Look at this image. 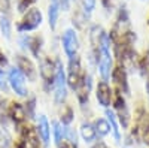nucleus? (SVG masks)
<instances>
[{"label": "nucleus", "instance_id": "f257e3e1", "mask_svg": "<svg viewBox=\"0 0 149 148\" xmlns=\"http://www.w3.org/2000/svg\"><path fill=\"white\" fill-rule=\"evenodd\" d=\"M54 96L55 103L61 105L67 97V75L64 66L61 61H57V72H55V81H54Z\"/></svg>", "mask_w": 149, "mask_h": 148}, {"label": "nucleus", "instance_id": "f03ea898", "mask_svg": "<svg viewBox=\"0 0 149 148\" xmlns=\"http://www.w3.org/2000/svg\"><path fill=\"white\" fill-rule=\"evenodd\" d=\"M86 78V75L82 70L81 66V58L79 55H74L72 58H69V69H67V84L73 90H76L79 85L84 82V79Z\"/></svg>", "mask_w": 149, "mask_h": 148}, {"label": "nucleus", "instance_id": "7ed1b4c3", "mask_svg": "<svg viewBox=\"0 0 149 148\" xmlns=\"http://www.w3.org/2000/svg\"><path fill=\"white\" fill-rule=\"evenodd\" d=\"M8 84L9 87L14 90L15 94L21 96V97H27L29 90L26 85V76L17 69V67H10L8 72Z\"/></svg>", "mask_w": 149, "mask_h": 148}, {"label": "nucleus", "instance_id": "20e7f679", "mask_svg": "<svg viewBox=\"0 0 149 148\" xmlns=\"http://www.w3.org/2000/svg\"><path fill=\"white\" fill-rule=\"evenodd\" d=\"M42 20H43L42 12L36 8H30L26 12V15L22 17V20L19 21L17 29H18V32H31V30H34L40 26Z\"/></svg>", "mask_w": 149, "mask_h": 148}, {"label": "nucleus", "instance_id": "39448f33", "mask_svg": "<svg viewBox=\"0 0 149 148\" xmlns=\"http://www.w3.org/2000/svg\"><path fill=\"white\" fill-rule=\"evenodd\" d=\"M61 42H63V49L64 53L69 58L78 55V51H79V39H78V34L74 30L69 29L64 32L63 34V39H61Z\"/></svg>", "mask_w": 149, "mask_h": 148}, {"label": "nucleus", "instance_id": "423d86ee", "mask_svg": "<svg viewBox=\"0 0 149 148\" xmlns=\"http://www.w3.org/2000/svg\"><path fill=\"white\" fill-rule=\"evenodd\" d=\"M55 72H57V63L51 58H42L40 60V65H39V73L45 82V85L48 87L49 84L54 85V81H55Z\"/></svg>", "mask_w": 149, "mask_h": 148}, {"label": "nucleus", "instance_id": "0eeeda50", "mask_svg": "<svg viewBox=\"0 0 149 148\" xmlns=\"http://www.w3.org/2000/svg\"><path fill=\"white\" fill-rule=\"evenodd\" d=\"M15 61H17V66H15V67H17L27 79H30V81H34V79H36L37 72H36V67H34V65H33V61H31L29 57L17 55Z\"/></svg>", "mask_w": 149, "mask_h": 148}, {"label": "nucleus", "instance_id": "6e6552de", "mask_svg": "<svg viewBox=\"0 0 149 148\" xmlns=\"http://www.w3.org/2000/svg\"><path fill=\"white\" fill-rule=\"evenodd\" d=\"M115 111H116V118L119 120L121 126L124 129H127L130 124V111H128V106L125 103V99L122 97L121 93L115 99Z\"/></svg>", "mask_w": 149, "mask_h": 148}, {"label": "nucleus", "instance_id": "1a4fd4ad", "mask_svg": "<svg viewBox=\"0 0 149 148\" xmlns=\"http://www.w3.org/2000/svg\"><path fill=\"white\" fill-rule=\"evenodd\" d=\"M95 97H97V102L100 103L103 108H109L112 103V90H110V85L106 81H100L97 84V90H95Z\"/></svg>", "mask_w": 149, "mask_h": 148}, {"label": "nucleus", "instance_id": "9d476101", "mask_svg": "<svg viewBox=\"0 0 149 148\" xmlns=\"http://www.w3.org/2000/svg\"><path fill=\"white\" fill-rule=\"evenodd\" d=\"M37 135L43 144V147L49 145V139H51V124L45 115H39V121H37Z\"/></svg>", "mask_w": 149, "mask_h": 148}, {"label": "nucleus", "instance_id": "9b49d317", "mask_svg": "<svg viewBox=\"0 0 149 148\" xmlns=\"http://www.w3.org/2000/svg\"><path fill=\"white\" fill-rule=\"evenodd\" d=\"M112 79L115 81V84L118 85V88L122 93H128V82H127V73L124 70V67H116L112 72Z\"/></svg>", "mask_w": 149, "mask_h": 148}, {"label": "nucleus", "instance_id": "f8f14e48", "mask_svg": "<svg viewBox=\"0 0 149 148\" xmlns=\"http://www.w3.org/2000/svg\"><path fill=\"white\" fill-rule=\"evenodd\" d=\"M9 117L12 118V121L17 126H19L21 123H24V120L27 117L26 106H22L21 103H12V106L9 108Z\"/></svg>", "mask_w": 149, "mask_h": 148}, {"label": "nucleus", "instance_id": "ddd939ff", "mask_svg": "<svg viewBox=\"0 0 149 148\" xmlns=\"http://www.w3.org/2000/svg\"><path fill=\"white\" fill-rule=\"evenodd\" d=\"M79 133H81V138L86 144H91V142H94L97 139V132H95L94 126L90 124V123H82L81 129H79Z\"/></svg>", "mask_w": 149, "mask_h": 148}, {"label": "nucleus", "instance_id": "4468645a", "mask_svg": "<svg viewBox=\"0 0 149 148\" xmlns=\"http://www.w3.org/2000/svg\"><path fill=\"white\" fill-rule=\"evenodd\" d=\"M60 0H52L51 5H49V11H48V17H49V27L52 30L57 27V21H58V15H60Z\"/></svg>", "mask_w": 149, "mask_h": 148}, {"label": "nucleus", "instance_id": "2eb2a0df", "mask_svg": "<svg viewBox=\"0 0 149 148\" xmlns=\"http://www.w3.org/2000/svg\"><path fill=\"white\" fill-rule=\"evenodd\" d=\"M106 120L109 123V127L112 130V133H113V136L118 142H121V132H119V124H118V118L115 115L113 111H110V109H106Z\"/></svg>", "mask_w": 149, "mask_h": 148}, {"label": "nucleus", "instance_id": "dca6fc26", "mask_svg": "<svg viewBox=\"0 0 149 148\" xmlns=\"http://www.w3.org/2000/svg\"><path fill=\"white\" fill-rule=\"evenodd\" d=\"M22 43H26L24 45V48H29L31 54L34 57L39 58V49H40V41L39 38H31V36H27V38H24L22 39Z\"/></svg>", "mask_w": 149, "mask_h": 148}, {"label": "nucleus", "instance_id": "f3484780", "mask_svg": "<svg viewBox=\"0 0 149 148\" xmlns=\"http://www.w3.org/2000/svg\"><path fill=\"white\" fill-rule=\"evenodd\" d=\"M52 132H54V139H55V144L60 147L61 142L66 139V126H63L61 123L58 121H54L52 123Z\"/></svg>", "mask_w": 149, "mask_h": 148}, {"label": "nucleus", "instance_id": "a211bd4d", "mask_svg": "<svg viewBox=\"0 0 149 148\" xmlns=\"http://www.w3.org/2000/svg\"><path fill=\"white\" fill-rule=\"evenodd\" d=\"M94 129H95V132H97V136H106V135H109V132H110L109 123H107V120H104V118L95 120Z\"/></svg>", "mask_w": 149, "mask_h": 148}, {"label": "nucleus", "instance_id": "6ab92c4d", "mask_svg": "<svg viewBox=\"0 0 149 148\" xmlns=\"http://www.w3.org/2000/svg\"><path fill=\"white\" fill-rule=\"evenodd\" d=\"M0 30L6 39L10 38V21L6 15H2V18H0Z\"/></svg>", "mask_w": 149, "mask_h": 148}, {"label": "nucleus", "instance_id": "aec40b11", "mask_svg": "<svg viewBox=\"0 0 149 148\" xmlns=\"http://www.w3.org/2000/svg\"><path fill=\"white\" fill-rule=\"evenodd\" d=\"M72 121H73V109L70 106H66L63 109V114H61V124L69 126Z\"/></svg>", "mask_w": 149, "mask_h": 148}, {"label": "nucleus", "instance_id": "412c9836", "mask_svg": "<svg viewBox=\"0 0 149 148\" xmlns=\"http://www.w3.org/2000/svg\"><path fill=\"white\" fill-rule=\"evenodd\" d=\"M82 6H84L85 15H90L95 8V0H82Z\"/></svg>", "mask_w": 149, "mask_h": 148}, {"label": "nucleus", "instance_id": "4be33fe9", "mask_svg": "<svg viewBox=\"0 0 149 148\" xmlns=\"http://www.w3.org/2000/svg\"><path fill=\"white\" fill-rule=\"evenodd\" d=\"M0 90H3V91L8 90V76H6L3 67H0Z\"/></svg>", "mask_w": 149, "mask_h": 148}, {"label": "nucleus", "instance_id": "5701e85b", "mask_svg": "<svg viewBox=\"0 0 149 148\" xmlns=\"http://www.w3.org/2000/svg\"><path fill=\"white\" fill-rule=\"evenodd\" d=\"M34 2H36V0H21L19 5H18V9L22 12V11H26L27 8H30V6H31Z\"/></svg>", "mask_w": 149, "mask_h": 148}, {"label": "nucleus", "instance_id": "b1692460", "mask_svg": "<svg viewBox=\"0 0 149 148\" xmlns=\"http://www.w3.org/2000/svg\"><path fill=\"white\" fill-rule=\"evenodd\" d=\"M6 63H8V61H6V57H5V54H3L2 51H0V67L6 66Z\"/></svg>", "mask_w": 149, "mask_h": 148}, {"label": "nucleus", "instance_id": "393cba45", "mask_svg": "<svg viewBox=\"0 0 149 148\" xmlns=\"http://www.w3.org/2000/svg\"><path fill=\"white\" fill-rule=\"evenodd\" d=\"M93 148H109V147H107V145H104L103 142H98V144H95Z\"/></svg>", "mask_w": 149, "mask_h": 148}, {"label": "nucleus", "instance_id": "a878e982", "mask_svg": "<svg viewBox=\"0 0 149 148\" xmlns=\"http://www.w3.org/2000/svg\"><path fill=\"white\" fill-rule=\"evenodd\" d=\"M112 2H113V0H103V5H104L106 8H109V6L112 5Z\"/></svg>", "mask_w": 149, "mask_h": 148}, {"label": "nucleus", "instance_id": "bb28decb", "mask_svg": "<svg viewBox=\"0 0 149 148\" xmlns=\"http://www.w3.org/2000/svg\"><path fill=\"white\" fill-rule=\"evenodd\" d=\"M60 148H73V145L72 144L70 145L69 144H63V145H60Z\"/></svg>", "mask_w": 149, "mask_h": 148}, {"label": "nucleus", "instance_id": "cd10ccee", "mask_svg": "<svg viewBox=\"0 0 149 148\" xmlns=\"http://www.w3.org/2000/svg\"><path fill=\"white\" fill-rule=\"evenodd\" d=\"M146 93H148V97H149V78H148V82H146Z\"/></svg>", "mask_w": 149, "mask_h": 148}, {"label": "nucleus", "instance_id": "c85d7f7f", "mask_svg": "<svg viewBox=\"0 0 149 148\" xmlns=\"http://www.w3.org/2000/svg\"><path fill=\"white\" fill-rule=\"evenodd\" d=\"M148 26H149V20H148Z\"/></svg>", "mask_w": 149, "mask_h": 148}]
</instances>
